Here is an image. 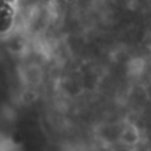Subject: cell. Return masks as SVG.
Returning a JSON list of instances; mask_svg holds the SVG:
<instances>
[{
  "mask_svg": "<svg viewBox=\"0 0 151 151\" xmlns=\"http://www.w3.org/2000/svg\"><path fill=\"white\" fill-rule=\"evenodd\" d=\"M146 139L145 134L143 133V129L140 130V127L137 124H125L120 134V140L123 142L124 146L131 147V149H136L137 146H139L144 140Z\"/></svg>",
  "mask_w": 151,
  "mask_h": 151,
  "instance_id": "6da1fadb",
  "label": "cell"
}]
</instances>
